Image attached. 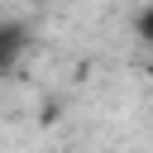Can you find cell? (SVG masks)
I'll list each match as a JSON object with an SVG mask.
<instances>
[{"label":"cell","instance_id":"cell-2","mask_svg":"<svg viewBox=\"0 0 153 153\" xmlns=\"http://www.w3.org/2000/svg\"><path fill=\"white\" fill-rule=\"evenodd\" d=\"M134 29H139V38H143V43L153 48V0H148V5L139 10V19H134Z\"/></svg>","mask_w":153,"mask_h":153},{"label":"cell","instance_id":"cell-1","mask_svg":"<svg viewBox=\"0 0 153 153\" xmlns=\"http://www.w3.org/2000/svg\"><path fill=\"white\" fill-rule=\"evenodd\" d=\"M24 43H29V29L24 24H0V72L24 53Z\"/></svg>","mask_w":153,"mask_h":153},{"label":"cell","instance_id":"cell-3","mask_svg":"<svg viewBox=\"0 0 153 153\" xmlns=\"http://www.w3.org/2000/svg\"><path fill=\"white\" fill-rule=\"evenodd\" d=\"M148 81H153V62H148Z\"/></svg>","mask_w":153,"mask_h":153}]
</instances>
